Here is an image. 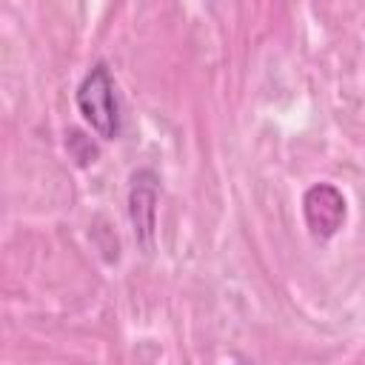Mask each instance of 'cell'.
<instances>
[{
  "label": "cell",
  "instance_id": "6da1fadb",
  "mask_svg": "<svg viewBox=\"0 0 365 365\" xmlns=\"http://www.w3.org/2000/svg\"><path fill=\"white\" fill-rule=\"evenodd\" d=\"M77 108L86 123L103 140H114L120 134V108L114 94V80L106 63H94L77 86Z\"/></svg>",
  "mask_w": 365,
  "mask_h": 365
},
{
  "label": "cell",
  "instance_id": "7a4b0ae2",
  "mask_svg": "<svg viewBox=\"0 0 365 365\" xmlns=\"http://www.w3.org/2000/svg\"><path fill=\"white\" fill-rule=\"evenodd\" d=\"M302 214L317 240L334 237L345 222V197L331 182H317L302 197Z\"/></svg>",
  "mask_w": 365,
  "mask_h": 365
},
{
  "label": "cell",
  "instance_id": "3957f363",
  "mask_svg": "<svg viewBox=\"0 0 365 365\" xmlns=\"http://www.w3.org/2000/svg\"><path fill=\"white\" fill-rule=\"evenodd\" d=\"M154 202H157V180L151 171H137L131 180V222L134 231L148 245L154 228Z\"/></svg>",
  "mask_w": 365,
  "mask_h": 365
}]
</instances>
